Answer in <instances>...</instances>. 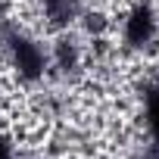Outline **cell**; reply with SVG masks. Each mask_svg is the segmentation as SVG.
<instances>
[{"label": "cell", "mask_w": 159, "mask_h": 159, "mask_svg": "<svg viewBox=\"0 0 159 159\" xmlns=\"http://www.w3.org/2000/svg\"><path fill=\"white\" fill-rule=\"evenodd\" d=\"M0 34H3L7 53H10L13 69L19 72V78H25V81H38V78H44V72H47V53H44V47L34 38H28L16 25H7Z\"/></svg>", "instance_id": "cell-1"}, {"label": "cell", "mask_w": 159, "mask_h": 159, "mask_svg": "<svg viewBox=\"0 0 159 159\" xmlns=\"http://www.w3.org/2000/svg\"><path fill=\"white\" fill-rule=\"evenodd\" d=\"M156 28H159L156 10L147 3V0H140V3H134L128 10V16L122 22V38H125V44L131 50H143V47H150L156 41Z\"/></svg>", "instance_id": "cell-2"}, {"label": "cell", "mask_w": 159, "mask_h": 159, "mask_svg": "<svg viewBox=\"0 0 159 159\" xmlns=\"http://www.w3.org/2000/svg\"><path fill=\"white\" fill-rule=\"evenodd\" d=\"M143 125L153 140H159V84L143 88Z\"/></svg>", "instance_id": "cell-3"}, {"label": "cell", "mask_w": 159, "mask_h": 159, "mask_svg": "<svg viewBox=\"0 0 159 159\" xmlns=\"http://www.w3.org/2000/svg\"><path fill=\"white\" fill-rule=\"evenodd\" d=\"M0 159H13V147H10V140L0 134Z\"/></svg>", "instance_id": "cell-4"}]
</instances>
